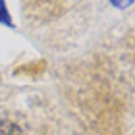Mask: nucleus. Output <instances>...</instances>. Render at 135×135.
Masks as SVG:
<instances>
[{
	"label": "nucleus",
	"mask_w": 135,
	"mask_h": 135,
	"mask_svg": "<svg viewBox=\"0 0 135 135\" xmlns=\"http://www.w3.org/2000/svg\"><path fill=\"white\" fill-rule=\"evenodd\" d=\"M0 135H21V131L12 122H0Z\"/></svg>",
	"instance_id": "1"
},
{
	"label": "nucleus",
	"mask_w": 135,
	"mask_h": 135,
	"mask_svg": "<svg viewBox=\"0 0 135 135\" xmlns=\"http://www.w3.org/2000/svg\"><path fill=\"white\" fill-rule=\"evenodd\" d=\"M0 23H4V25H8V27L14 25V23H12V20H10V12L6 10L4 0H0Z\"/></svg>",
	"instance_id": "2"
},
{
	"label": "nucleus",
	"mask_w": 135,
	"mask_h": 135,
	"mask_svg": "<svg viewBox=\"0 0 135 135\" xmlns=\"http://www.w3.org/2000/svg\"><path fill=\"white\" fill-rule=\"evenodd\" d=\"M114 6H118V8H127L129 4H133V0H110Z\"/></svg>",
	"instance_id": "3"
}]
</instances>
